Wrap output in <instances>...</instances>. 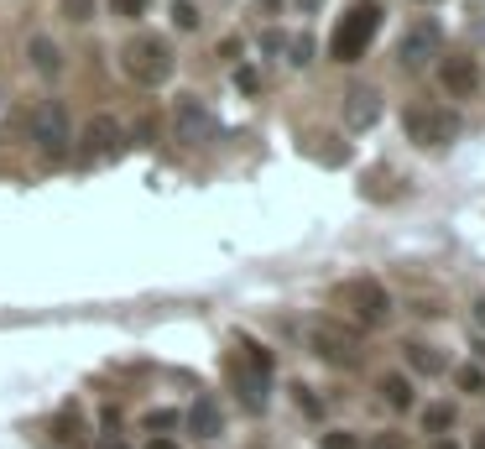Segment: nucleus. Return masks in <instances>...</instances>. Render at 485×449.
<instances>
[{"instance_id":"obj_11","label":"nucleus","mask_w":485,"mask_h":449,"mask_svg":"<svg viewBox=\"0 0 485 449\" xmlns=\"http://www.w3.org/2000/svg\"><path fill=\"white\" fill-rule=\"evenodd\" d=\"M439 37H443L439 22H418L412 32H407V37H402V53H397L402 68H422V63H428V53L439 47Z\"/></svg>"},{"instance_id":"obj_20","label":"nucleus","mask_w":485,"mask_h":449,"mask_svg":"<svg viewBox=\"0 0 485 449\" xmlns=\"http://www.w3.org/2000/svg\"><path fill=\"white\" fill-rule=\"evenodd\" d=\"M63 16L68 22H79V26L94 22V0H63Z\"/></svg>"},{"instance_id":"obj_33","label":"nucleus","mask_w":485,"mask_h":449,"mask_svg":"<svg viewBox=\"0 0 485 449\" xmlns=\"http://www.w3.org/2000/svg\"><path fill=\"white\" fill-rule=\"evenodd\" d=\"M433 449H460V444H454V439H439V444H433Z\"/></svg>"},{"instance_id":"obj_31","label":"nucleus","mask_w":485,"mask_h":449,"mask_svg":"<svg viewBox=\"0 0 485 449\" xmlns=\"http://www.w3.org/2000/svg\"><path fill=\"white\" fill-rule=\"evenodd\" d=\"M293 5H297V11H308V16H314V11L324 5V0H293Z\"/></svg>"},{"instance_id":"obj_16","label":"nucleus","mask_w":485,"mask_h":449,"mask_svg":"<svg viewBox=\"0 0 485 449\" xmlns=\"http://www.w3.org/2000/svg\"><path fill=\"white\" fill-rule=\"evenodd\" d=\"M422 428H428V434H449V428H454V407L449 403H433V407H422Z\"/></svg>"},{"instance_id":"obj_3","label":"nucleus","mask_w":485,"mask_h":449,"mask_svg":"<svg viewBox=\"0 0 485 449\" xmlns=\"http://www.w3.org/2000/svg\"><path fill=\"white\" fill-rule=\"evenodd\" d=\"M32 142H37V151L53 157V162H63L68 151H73V131H68L63 100H43V105L32 110Z\"/></svg>"},{"instance_id":"obj_6","label":"nucleus","mask_w":485,"mask_h":449,"mask_svg":"<svg viewBox=\"0 0 485 449\" xmlns=\"http://www.w3.org/2000/svg\"><path fill=\"white\" fill-rule=\"evenodd\" d=\"M303 340H308V350H314L318 361H329V366H355L360 361V340L344 335V329L329 324V319H308L303 324Z\"/></svg>"},{"instance_id":"obj_32","label":"nucleus","mask_w":485,"mask_h":449,"mask_svg":"<svg viewBox=\"0 0 485 449\" xmlns=\"http://www.w3.org/2000/svg\"><path fill=\"white\" fill-rule=\"evenodd\" d=\"M100 449H126V444H121V439H115V434H105V444H100Z\"/></svg>"},{"instance_id":"obj_27","label":"nucleus","mask_w":485,"mask_h":449,"mask_svg":"<svg viewBox=\"0 0 485 449\" xmlns=\"http://www.w3.org/2000/svg\"><path fill=\"white\" fill-rule=\"evenodd\" d=\"M282 47H287L282 32H261V53H282Z\"/></svg>"},{"instance_id":"obj_14","label":"nucleus","mask_w":485,"mask_h":449,"mask_svg":"<svg viewBox=\"0 0 485 449\" xmlns=\"http://www.w3.org/2000/svg\"><path fill=\"white\" fill-rule=\"evenodd\" d=\"M407 366H412V371H422V376H439L443 366H449V356H443V350H433V345H407Z\"/></svg>"},{"instance_id":"obj_30","label":"nucleus","mask_w":485,"mask_h":449,"mask_svg":"<svg viewBox=\"0 0 485 449\" xmlns=\"http://www.w3.org/2000/svg\"><path fill=\"white\" fill-rule=\"evenodd\" d=\"M147 449H178V444H172L168 434H157V439H147Z\"/></svg>"},{"instance_id":"obj_18","label":"nucleus","mask_w":485,"mask_h":449,"mask_svg":"<svg viewBox=\"0 0 485 449\" xmlns=\"http://www.w3.org/2000/svg\"><path fill=\"white\" fill-rule=\"evenodd\" d=\"M454 382H460V392L480 397V392H485V371H480V366H460V371H454Z\"/></svg>"},{"instance_id":"obj_23","label":"nucleus","mask_w":485,"mask_h":449,"mask_svg":"<svg viewBox=\"0 0 485 449\" xmlns=\"http://www.w3.org/2000/svg\"><path fill=\"white\" fill-rule=\"evenodd\" d=\"M178 424V413L172 407H157V413H147V428H172Z\"/></svg>"},{"instance_id":"obj_2","label":"nucleus","mask_w":485,"mask_h":449,"mask_svg":"<svg viewBox=\"0 0 485 449\" xmlns=\"http://www.w3.org/2000/svg\"><path fill=\"white\" fill-rule=\"evenodd\" d=\"M126 147H131V136H126V126L115 121V115H89V126H84V136H79V162L84 168H105V162H121L126 157Z\"/></svg>"},{"instance_id":"obj_34","label":"nucleus","mask_w":485,"mask_h":449,"mask_svg":"<svg viewBox=\"0 0 485 449\" xmlns=\"http://www.w3.org/2000/svg\"><path fill=\"white\" fill-rule=\"evenodd\" d=\"M475 449H485V434H480V439H475Z\"/></svg>"},{"instance_id":"obj_9","label":"nucleus","mask_w":485,"mask_h":449,"mask_svg":"<svg viewBox=\"0 0 485 449\" xmlns=\"http://www.w3.org/2000/svg\"><path fill=\"white\" fill-rule=\"evenodd\" d=\"M439 84L454 94V100H470L475 89H480V68H475V58H443L439 63Z\"/></svg>"},{"instance_id":"obj_21","label":"nucleus","mask_w":485,"mask_h":449,"mask_svg":"<svg viewBox=\"0 0 485 449\" xmlns=\"http://www.w3.org/2000/svg\"><path fill=\"white\" fill-rule=\"evenodd\" d=\"M147 5H151V0H110V11H115V16H126V22L147 16Z\"/></svg>"},{"instance_id":"obj_25","label":"nucleus","mask_w":485,"mask_h":449,"mask_svg":"<svg viewBox=\"0 0 485 449\" xmlns=\"http://www.w3.org/2000/svg\"><path fill=\"white\" fill-rule=\"evenodd\" d=\"M214 58H225V63H235V58H240V37H225V43L214 47Z\"/></svg>"},{"instance_id":"obj_1","label":"nucleus","mask_w":485,"mask_h":449,"mask_svg":"<svg viewBox=\"0 0 485 449\" xmlns=\"http://www.w3.org/2000/svg\"><path fill=\"white\" fill-rule=\"evenodd\" d=\"M121 68H126V79L131 84H168L172 79V53L162 37H131L126 47H121Z\"/></svg>"},{"instance_id":"obj_17","label":"nucleus","mask_w":485,"mask_h":449,"mask_svg":"<svg viewBox=\"0 0 485 449\" xmlns=\"http://www.w3.org/2000/svg\"><path fill=\"white\" fill-rule=\"evenodd\" d=\"M282 53H287V63H293V68H308V63H314V37H308V32H303V37H287Z\"/></svg>"},{"instance_id":"obj_15","label":"nucleus","mask_w":485,"mask_h":449,"mask_svg":"<svg viewBox=\"0 0 485 449\" xmlns=\"http://www.w3.org/2000/svg\"><path fill=\"white\" fill-rule=\"evenodd\" d=\"M381 397H386V407L407 413V407H412V382H407V376H381Z\"/></svg>"},{"instance_id":"obj_7","label":"nucleus","mask_w":485,"mask_h":449,"mask_svg":"<svg viewBox=\"0 0 485 449\" xmlns=\"http://www.w3.org/2000/svg\"><path fill=\"white\" fill-rule=\"evenodd\" d=\"M172 136L189 142V147H204V142L219 136V115L199 94H178V105H172Z\"/></svg>"},{"instance_id":"obj_5","label":"nucleus","mask_w":485,"mask_h":449,"mask_svg":"<svg viewBox=\"0 0 485 449\" xmlns=\"http://www.w3.org/2000/svg\"><path fill=\"white\" fill-rule=\"evenodd\" d=\"M402 121H407V136L418 147H449V142H460V126H464L460 115L443 105H412Z\"/></svg>"},{"instance_id":"obj_26","label":"nucleus","mask_w":485,"mask_h":449,"mask_svg":"<svg viewBox=\"0 0 485 449\" xmlns=\"http://www.w3.org/2000/svg\"><path fill=\"white\" fill-rule=\"evenodd\" d=\"M297 407H303V413H314V418L324 413V403H318V397L308 392V386H297Z\"/></svg>"},{"instance_id":"obj_29","label":"nucleus","mask_w":485,"mask_h":449,"mask_svg":"<svg viewBox=\"0 0 485 449\" xmlns=\"http://www.w3.org/2000/svg\"><path fill=\"white\" fill-rule=\"evenodd\" d=\"M282 11V0H256V16H276Z\"/></svg>"},{"instance_id":"obj_28","label":"nucleus","mask_w":485,"mask_h":449,"mask_svg":"<svg viewBox=\"0 0 485 449\" xmlns=\"http://www.w3.org/2000/svg\"><path fill=\"white\" fill-rule=\"evenodd\" d=\"M470 324H475V329H485V293L470 303Z\"/></svg>"},{"instance_id":"obj_4","label":"nucleus","mask_w":485,"mask_h":449,"mask_svg":"<svg viewBox=\"0 0 485 449\" xmlns=\"http://www.w3.org/2000/svg\"><path fill=\"white\" fill-rule=\"evenodd\" d=\"M376 26H381V5H376V0H360L355 11L339 22V32H335V58H339V63H360V58H365V47H371V37H376Z\"/></svg>"},{"instance_id":"obj_12","label":"nucleus","mask_w":485,"mask_h":449,"mask_svg":"<svg viewBox=\"0 0 485 449\" xmlns=\"http://www.w3.org/2000/svg\"><path fill=\"white\" fill-rule=\"evenodd\" d=\"M219 424H225V413H219V403H214L209 392H199L189 407V428L199 434V439H219Z\"/></svg>"},{"instance_id":"obj_24","label":"nucleus","mask_w":485,"mask_h":449,"mask_svg":"<svg viewBox=\"0 0 485 449\" xmlns=\"http://www.w3.org/2000/svg\"><path fill=\"white\" fill-rule=\"evenodd\" d=\"M324 449H360L355 434H324Z\"/></svg>"},{"instance_id":"obj_10","label":"nucleus","mask_w":485,"mask_h":449,"mask_svg":"<svg viewBox=\"0 0 485 449\" xmlns=\"http://www.w3.org/2000/svg\"><path fill=\"white\" fill-rule=\"evenodd\" d=\"M381 121V94L376 89H350L344 94V131H371Z\"/></svg>"},{"instance_id":"obj_22","label":"nucleus","mask_w":485,"mask_h":449,"mask_svg":"<svg viewBox=\"0 0 485 449\" xmlns=\"http://www.w3.org/2000/svg\"><path fill=\"white\" fill-rule=\"evenodd\" d=\"M235 89H240V94H256V89H261V73H256V68H235Z\"/></svg>"},{"instance_id":"obj_13","label":"nucleus","mask_w":485,"mask_h":449,"mask_svg":"<svg viewBox=\"0 0 485 449\" xmlns=\"http://www.w3.org/2000/svg\"><path fill=\"white\" fill-rule=\"evenodd\" d=\"M26 58H32V68H37L43 79L63 73V47L53 43V37H32V43H26Z\"/></svg>"},{"instance_id":"obj_35","label":"nucleus","mask_w":485,"mask_h":449,"mask_svg":"<svg viewBox=\"0 0 485 449\" xmlns=\"http://www.w3.org/2000/svg\"><path fill=\"white\" fill-rule=\"evenodd\" d=\"M418 5H433V0H418Z\"/></svg>"},{"instance_id":"obj_8","label":"nucleus","mask_w":485,"mask_h":449,"mask_svg":"<svg viewBox=\"0 0 485 449\" xmlns=\"http://www.w3.org/2000/svg\"><path fill=\"white\" fill-rule=\"evenodd\" d=\"M339 303H344V308H350L365 329H376V324L392 319V298H386V288H381V282H371V278L344 282V288H339Z\"/></svg>"},{"instance_id":"obj_19","label":"nucleus","mask_w":485,"mask_h":449,"mask_svg":"<svg viewBox=\"0 0 485 449\" xmlns=\"http://www.w3.org/2000/svg\"><path fill=\"white\" fill-rule=\"evenodd\" d=\"M172 26H178V32H193V26H199V11H193V0H172Z\"/></svg>"}]
</instances>
